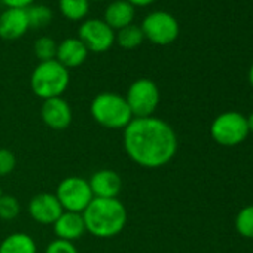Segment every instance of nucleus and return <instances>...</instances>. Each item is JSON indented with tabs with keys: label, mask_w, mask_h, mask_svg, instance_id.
<instances>
[{
	"label": "nucleus",
	"mask_w": 253,
	"mask_h": 253,
	"mask_svg": "<svg viewBox=\"0 0 253 253\" xmlns=\"http://www.w3.org/2000/svg\"><path fill=\"white\" fill-rule=\"evenodd\" d=\"M124 149L128 158L145 169H160L177 154L179 140L171 125L161 118H133L124 128Z\"/></svg>",
	"instance_id": "obj_1"
},
{
	"label": "nucleus",
	"mask_w": 253,
	"mask_h": 253,
	"mask_svg": "<svg viewBox=\"0 0 253 253\" xmlns=\"http://www.w3.org/2000/svg\"><path fill=\"white\" fill-rule=\"evenodd\" d=\"M30 29L26 9L6 8L0 14V38L5 41H17Z\"/></svg>",
	"instance_id": "obj_12"
},
{
	"label": "nucleus",
	"mask_w": 253,
	"mask_h": 253,
	"mask_svg": "<svg viewBox=\"0 0 253 253\" xmlns=\"http://www.w3.org/2000/svg\"><path fill=\"white\" fill-rule=\"evenodd\" d=\"M89 2H103V0H89Z\"/></svg>",
	"instance_id": "obj_30"
},
{
	"label": "nucleus",
	"mask_w": 253,
	"mask_h": 253,
	"mask_svg": "<svg viewBox=\"0 0 253 253\" xmlns=\"http://www.w3.org/2000/svg\"><path fill=\"white\" fill-rule=\"evenodd\" d=\"M249 82H250V85L253 86V63H252V66H250V69H249Z\"/></svg>",
	"instance_id": "obj_29"
},
{
	"label": "nucleus",
	"mask_w": 253,
	"mask_h": 253,
	"mask_svg": "<svg viewBox=\"0 0 253 253\" xmlns=\"http://www.w3.org/2000/svg\"><path fill=\"white\" fill-rule=\"evenodd\" d=\"M140 27L145 39L160 46L173 43L180 33L177 20L166 11H154L148 14Z\"/></svg>",
	"instance_id": "obj_8"
},
{
	"label": "nucleus",
	"mask_w": 253,
	"mask_h": 253,
	"mask_svg": "<svg viewBox=\"0 0 253 253\" xmlns=\"http://www.w3.org/2000/svg\"><path fill=\"white\" fill-rule=\"evenodd\" d=\"M55 197L58 198L64 211L75 213H84V210L94 198L88 180L79 176H70L63 179L57 186Z\"/></svg>",
	"instance_id": "obj_7"
},
{
	"label": "nucleus",
	"mask_w": 253,
	"mask_h": 253,
	"mask_svg": "<svg viewBox=\"0 0 253 253\" xmlns=\"http://www.w3.org/2000/svg\"><path fill=\"white\" fill-rule=\"evenodd\" d=\"M145 41V35L142 27L137 24H130L118 32H115V43H118L122 49H136Z\"/></svg>",
	"instance_id": "obj_18"
},
{
	"label": "nucleus",
	"mask_w": 253,
	"mask_h": 253,
	"mask_svg": "<svg viewBox=\"0 0 253 253\" xmlns=\"http://www.w3.org/2000/svg\"><path fill=\"white\" fill-rule=\"evenodd\" d=\"M235 228L240 235L253 238V206L241 209L235 217Z\"/></svg>",
	"instance_id": "obj_22"
},
{
	"label": "nucleus",
	"mask_w": 253,
	"mask_h": 253,
	"mask_svg": "<svg viewBox=\"0 0 253 253\" xmlns=\"http://www.w3.org/2000/svg\"><path fill=\"white\" fill-rule=\"evenodd\" d=\"M78 39L85 45L88 52H106L115 43V32L98 18L84 20L78 30Z\"/></svg>",
	"instance_id": "obj_9"
},
{
	"label": "nucleus",
	"mask_w": 253,
	"mask_h": 253,
	"mask_svg": "<svg viewBox=\"0 0 253 253\" xmlns=\"http://www.w3.org/2000/svg\"><path fill=\"white\" fill-rule=\"evenodd\" d=\"M17 157L11 149L0 148V177H5L15 170Z\"/></svg>",
	"instance_id": "obj_24"
},
{
	"label": "nucleus",
	"mask_w": 253,
	"mask_h": 253,
	"mask_svg": "<svg viewBox=\"0 0 253 253\" xmlns=\"http://www.w3.org/2000/svg\"><path fill=\"white\" fill-rule=\"evenodd\" d=\"M21 213V204L18 198L12 195L2 194L0 197V219L3 220H14Z\"/></svg>",
	"instance_id": "obj_23"
},
{
	"label": "nucleus",
	"mask_w": 253,
	"mask_h": 253,
	"mask_svg": "<svg viewBox=\"0 0 253 253\" xmlns=\"http://www.w3.org/2000/svg\"><path fill=\"white\" fill-rule=\"evenodd\" d=\"M41 116L46 126L57 131L66 130L73 121L72 107L63 97L43 100L41 107Z\"/></svg>",
	"instance_id": "obj_10"
},
{
	"label": "nucleus",
	"mask_w": 253,
	"mask_h": 253,
	"mask_svg": "<svg viewBox=\"0 0 253 253\" xmlns=\"http://www.w3.org/2000/svg\"><path fill=\"white\" fill-rule=\"evenodd\" d=\"M247 126H249V133H253V112L247 116Z\"/></svg>",
	"instance_id": "obj_28"
},
{
	"label": "nucleus",
	"mask_w": 253,
	"mask_h": 253,
	"mask_svg": "<svg viewBox=\"0 0 253 253\" xmlns=\"http://www.w3.org/2000/svg\"><path fill=\"white\" fill-rule=\"evenodd\" d=\"M92 119L109 130H124L133 121V113L124 95L116 92L97 94L89 106Z\"/></svg>",
	"instance_id": "obj_3"
},
{
	"label": "nucleus",
	"mask_w": 253,
	"mask_h": 253,
	"mask_svg": "<svg viewBox=\"0 0 253 253\" xmlns=\"http://www.w3.org/2000/svg\"><path fill=\"white\" fill-rule=\"evenodd\" d=\"M128 3H131L134 8H145V6H149L152 5L155 0H126Z\"/></svg>",
	"instance_id": "obj_27"
},
{
	"label": "nucleus",
	"mask_w": 253,
	"mask_h": 253,
	"mask_svg": "<svg viewBox=\"0 0 253 253\" xmlns=\"http://www.w3.org/2000/svg\"><path fill=\"white\" fill-rule=\"evenodd\" d=\"M6 8L15 9H27L29 6L35 5V0H0Z\"/></svg>",
	"instance_id": "obj_26"
},
{
	"label": "nucleus",
	"mask_w": 253,
	"mask_h": 253,
	"mask_svg": "<svg viewBox=\"0 0 253 253\" xmlns=\"http://www.w3.org/2000/svg\"><path fill=\"white\" fill-rule=\"evenodd\" d=\"M70 84L69 70L57 60L39 63L30 76V86L36 97L42 100L61 97Z\"/></svg>",
	"instance_id": "obj_4"
},
{
	"label": "nucleus",
	"mask_w": 253,
	"mask_h": 253,
	"mask_svg": "<svg viewBox=\"0 0 253 253\" xmlns=\"http://www.w3.org/2000/svg\"><path fill=\"white\" fill-rule=\"evenodd\" d=\"M2 194H3V192H2V188H0V197H2Z\"/></svg>",
	"instance_id": "obj_31"
},
{
	"label": "nucleus",
	"mask_w": 253,
	"mask_h": 253,
	"mask_svg": "<svg viewBox=\"0 0 253 253\" xmlns=\"http://www.w3.org/2000/svg\"><path fill=\"white\" fill-rule=\"evenodd\" d=\"M85 222L82 213L63 211L61 216L54 222V232L57 238L66 241H75L85 234Z\"/></svg>",
	"instance_id": "obj_16"
},
{
	"label": "nucleus",
	"mask_w": 253,
	"mask_h": 253,
	"mask_svg": "<svg viewBox=\"0 0 253 253\" xmlns=\"http://www.w3.org/2000/svg\"><path fill=\"white\" fill-rule=\"evenodd\" d=\"M0 253H38V247L29 234L14 232L0 243Z\"/></svg>",
	"instance_id": "obj_17"
},
{
	"label": "nucleus",
	"mask_w": 253,
	"mask_h": 253,
	"mask_svg": "<svg viewBox=\"0 0 253 253\" xmlns=\"http://www.w3.org/2000/svg\"><path fill=\"white\" fill-rule=\"evenodd\" d=\"M45 253H79L76 246L72 241H66V240H54L46 246Z\"/></svg>",
	"instance_id": "obj_25"
},
{
	"label": "nucleus",
	"mask_w": 253,
	"mask_h": 253,
	"mask_svg": "<svg viewBox=\"0 0 253 253\" xmlns=\"http://www.w3.org/2000/svg\"><path fill=\"white\" fill-rule=\"evenodd\" d=\"M57 46H58V43L52 38L42 36V38L36 39V42L33 45V51H35L36 58L41 60V63L42 61H51V60H55Z\"/></svg>",
	"instance_id": "obj_21"
},
{
	"label": "nucleus",
	"mask_w": 253,
	"mask_h": 253,
	"mask_svg": "<svg viewBox=\"0 0 253 253\" xmlns=\"http://www.w3.org/2000/svg\"><path fill=\"white\" fill-rule=\"evenodd\" d=\"M63 207L55 197V194L42 192L35 195L29 203L30 217L42 225H54V222L61 216Z\"/></svg>",
	"instance_id": "obj_11"
},
{
	"label": "nucleus",
	"mask_w": 253,
	"mask_h": 253,
	"mask_svg": "<svg viewBox=\"0 0 253 253\" xmlns=\"http://www.w3.org/2000/svg\"><path fill=\"white\" fill-rule=\"evenodd\" d=\"M94 198H118L122 189L121 176L109 169L95 171L88 180Z\"/></svg>",
	"instance_id": "obj_13"
},
{
	"label": "nucleus",
	"mask_w": 253,
	"mask_h": 253,
	"mask_svg": "<svg viewBox=\"0 0 253 253\" xmlns=\"http://www.w3.org/2000/svg\"><path fill=\"white\" fill-rule=\"evenodd\" d=\"M134 118H148L154 116L160 104V88L158 85L148 78H140L134 81L128 91L124 95Z\"/></svg>",
	"instance_id": "obj_5"
},
{
	"label": "nucleus",
	"mask_w": 253,
	"mask_h": 253,
	"mask_svg": "<svg viewBox=\"0 0 253 253\" xmlns=\"http://www.w3.org/2000/svg\"><path fill=\"white\" fill-rule=\"evenodd\" d=\"M26 12L30 29H42L51 24L52 21V11L45 5H32L26 9Z\"/></svg>",
	"instance_id": "obj_20"
},
{
	"label": "nucleus",
	"mask_w": 253,
	"mask_h": 253,
	"mask_svg": "<svg viewBox=\"0 0 253 253\" xmlns=\"http://www.w3.org/2000/svg\"><path fill=\"white\" fill-rule=\"evenodd\" d=\"M82 217L89 234L98 238H112L125 228L128 216L119 198H92Z\"/></svg>",
	"instance_id": "obj_2"
},
{
	"label": "nucleus",
	"mask_w": 253,
	"mask_h": 253,
	"mask_svg": "<svg viewBox=\"0 0 253 253\" xmlns=\"http://www.w3.org/2000/svg\"><path fill=\"white\" fill-rule=\"evenodd\" d=\"M88 54V49L78 38H67L58 43L55 60L69 70L82 66Z\"/></svg>",
	"instance_id": "obj_14"
},
{
	"label": "nucleus",
	"mask_w": 253,
	"mask_h": 253,
	"mask_svg": "<svg viewBox=\"0 0 253 253\" xmlns=\"http://www.w3.org/2000/svg\"><path fill=\"white\" fill-rule=\"evenodd\" d=\"M210 134L222 146H237L249 136L247 118L238 112H225L211 122Z\"/></svg>",
	"instance_id": "obj_6"
},
{
	"label": "nucleus",
	"mask_w": 253,
	"mask_h": 253,
	"mask_svg": "<svg viewBox=\"0 0 253 253\" xmlns=\"http://www.w3.org/2000/svg\"><path fill=\"white\" fill-rule=\"evenodd\" d=\"M61 15L69 21H82L89 12V0H58Z\"/></svg>",
	"instance_id": "obj_19"
},
{
	"label": "nucleus",
	"mask_w": 253,
	"mask_h": 253,
	"mask_svg": "<svg viewBox=\"0 0 253 253\" xmlns=\"http://www.w3.org/2000/svg\"><path fill=\"white\" fill-rule=\"evenodd\" d=\"M136 17V8L126 0H115L109 3L103 14V21L113 30L118 32L126 26L133 24Z\"/></svg>",
	"instance_id": "obj_15"
}]
</instances>
